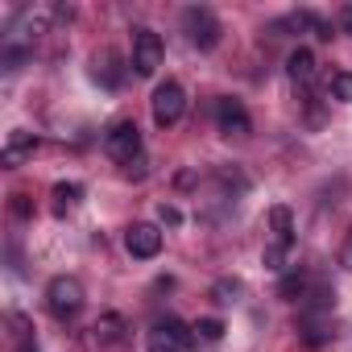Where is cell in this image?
Here are the masks:
<instances>
[{"label": "cell", "instance_id": "5", "mask_svg": "<svg viewBox=\"0 0 352 352\" xmlns=\"http://www.w3.org/2000/svg\"><path fill=\"white\" fill-rule=\"evenodd\" d=\"M162 58H166L162 38H157L153 30H133V71H137L141 79H149V75H157Z\"/></svg>", "mask_w": 352, "mask_h": 352}, {"label": "cell", "instance_id": "8", "mask_svg": "<svg viewBox=\"0 0 352 352\" xmlns=\"http://www.w3.org/2000/svg\"><path fill=\"white\" fill-rule=\"evenodd\" d=\"M216 129L224 137H249V112H245V104L232 100V96L216 100Z\"/></svg>", "mask_w": 352, "mask_h": 352}, {"label": "cell", "instance_id": "4", "mask_svg": "<svg viewBox=\"0 0 352 352\" xmlns=\"http://www.w3.org/2000/svg\"><path fill=\"white\" fill-rule=\"evenodd\" d=\"M195 344V327L183 319H157L149 331V352H187Z\"/></svg>", "mask_w": 352, "mask_h": 352}, {"label": "cell", "instance_id": "20", "mask_svg": "<svg viewBox=\"0 0 352 352\" xmlns=\"http://www.w3.org/2000/svg\"><path fill=\"white\" fill-rule=\"evenodd\" d=\"M13 212H17V216H30V204H25V195H13Z\"/></svg>", "mask_w": 352, "mask_h": 352}, {"label": "cell", "instance_id": "15", "mask_svg": "<svg viewBox=\"0 0 352 352\" xmlns=\"http://www.w3.org/2000/svg\"><path fill=\"white\" fill-rule=\"evenodd\" d=\"M278 294H282V298H302V294H307V274H302V270H290V274H282V286H278Z\"/></svg>", "mask_w": 352, "mask_h": 352}, {"label": "cell", "instance_id": "18", "mask_svg": "<svg viewBox=\"0 0 352 352\" xmlns=\"http://www.w3.org/2000/svg\"><path fill=\"white\" fill-rule=\"evenodd\" d=\"M157 216H162V224H170V228H174V224H183V212H179V208H170V204H162Z\"/></svg>", "mask_w": 352, "mask_h": 352}, {"label": "cell", "instance_id": "16", "mask_svg": "<svg viewBox=\"0 0 352 352\" xmlns=\"http://www.w3.org/2000/svg\"><path fill=\"white\" fill-rule=\"evenodd\" d=\"M195 340L220 344V340H224V319H199V323H195Z\"/></svg>", "mask_w": 352, "mask_h": 352}, {"label": "cell", "instance_id": "13", "mask_svg": "<svg viewBox=\"0 0 352 352\" xmlns=\"http://www.w3.org/2000/svg\"><path fill=\"white\" fill-rule=\"evenodd\" d=\"M79 195H83L79 183H54V191H50V199H54V216H67V212L79 204Z\"/></svg>", "mask_w": 352, "mask_h": 352}, {"label": "cell", "instance_id": "7", "mask_svg": "<svg viewBox=\"0 0 352 352\" xmlns=\"http://www.w3.org/2000/svg\"><path fill=\"white\" fill-rule=\"evenodd\" d=\"M91 331H96L100 352H124V344H129V323H124V315H116V311L100 315Z\"/></svg>", "mask_w": 352, "mask_h": 352}, {"label": "cell", "instance_id": "11", "mask_svg": "<svg viewBox=\"0 0 352 352\" xmlns=\"http://www.w3.org/2000/svg\"><path fill=\"white\" fill-rule=\"evenodd\" d=\"M315 54L307 50V46H298V50H290V58H286V75L298 83V87H311V79H315Z\"/></svg>", "mask_w": 352, "mask_h": 352}, {"label": "cell", "instance_id": "1", "mask_svg": "<svg viewBox=\"0 0 352 352\" xmlns=\"http://www.w3.org/2000/svg\"><path fill=\"white\" fill-rule=\"evenodd\" d=\"M46 307L54 319H75L83 311V282L71 278V274H58L50 286H46Z\"/></svg>", "mask_w": 352, "mask_h": 352}, {"label": "cell", "instance_id": "22", "mask_svg": "<svg viewBox=\"0 0 352 352\" xmlns=\"http://www.w3.org/2000/svg\"><path fill=\"white\" fill-rule=\"evenodd\" d=\"M21 352H34V348H21Z\"/></svg>", "mask_w": 352, "mask_h": 352}, {"label": "cell", "instance_id": "14", "mask_svg": "<svg viewBox=\"0 0 352 352\" xmlns=\"http://www.w3.org/2000/svg\"><path fill=\"white\" fill-rule=\"evenodd\" d=\"M290 253H294V249H282V245H265L261 261H265V270H274V274H286V270H290Z\"/></svg>", "mask_w": 352, "mask_h": 352}, {"label": "cell", "instance_id": "9", "mask_svg": "<svg viewBox=\"0 0 352 352\" xmlns=\"http://www.w3.org/2000/svg\"><path fill=\"white\" fill-rule=\"evenodd\" d=\"M124 249H129L137 261H149V257L162 253V232H157L153 224H133V228L124 232Z\"/></svg>", "mask_w": 352, "mask_h": 352}, {"label": "cell", "instance_id": "17", "mask_svg": "<svg viewBox=\"0 0 352 352\" xmlns=\"http://www.w3.org/2000/svg\"><path fill=\"white\" fill-rule=\"evenodd\" d=\"M331 96L344 100V104H352V75H348V71H336V75H331Z\"/></svg>", "mask_w": 352, "mask_h": 352}, {"label": "cell", "instance_id": "12", "mask_svg": "<svg viewBox=\"0 0 352 352\" xmlns=\"http://www.w3.org/2000/svg\"><path fill=\"white\" fill-rule=\"evenodd\" d=\"M270 228H274V245H282V249H294V216H290V208H270Z\"/></svg>", "mask_w": 352, "mask_h": 352}, {"label": "cell", "instance_id": "3", "mask_svg": "<svg viewBox=\"0 0 352 352\" xmlns=\"http://www.w3.org/2000/svg\"><path fill=\"white\" fill-rule=\"evenodd\" d=\"M104 153H108L112 162H120V166L141 162V129H137L133 120H116V124L108 129V137H104Z\"/></svg>", "mask_w": 352, "mask_h": 352}, {"label": "cell", "instance_id": "21", "mask_svg": "<svg viewBox=\"0 0 352 352\" xmlns=\"http://www.w3.org/2000/svg\"><path fill=\"white\" fill-rule=\"evenodd\" d=\"M344 261L352 265V228H348V245H344Z\"/></svg>", "mask_w": 352, "mask_h": 352}, {"label": "cell", "instance_id": "6", "mask_svg": "<svg viewBox=\"0 0 352 352\" xmlns=\"http://www.w3.org/2000/svg\"><path fill=\"white\" fill-rule=\"evenodd\" d=\"M183 30H187L191 46H199V50H216L220 46V34H224L212 9H187L183 13Z\"/></svg>", "mask_w": 352, "mask_h": 352}, {"label": "cell", "instance_id": "19", "mask_svg": "<svg viewBox=\"0 0 352 352\" xmlns=\"http://www.w3.org/2000/svg\"><path fill=\"white\" fill-rule=\"evenodd\" d=\"M340 30H344V34H352V5H344V9H340Z\"/></svg>", "mask_w": 352, "mask_h": 352}, {"label": "cell", "instance_id": "2", "mask_svg": "<svg viewBox=\"0 0 352 352\" xmlns=\"http://www.w3.org/2000/svg\"><path fill=\"white\" fill-rule=\"evenodd\" d=\"M149 108H153V124H157V129L179 124V120H183V112H187V91H183V83H174V79L157 83V87H153Z\"/></svg>", "mask_w": 352, "mask_h": 352}, {"label": "cell", "instance_id": "10", "mask_svg": "<svg viewBox=\"0 0 352 352\" xmlns=\"http://www.w3.org/2000/svg\"><path fill=\"white\" fill-rule=\"evenodd\" d=\"M34 149H38V137L17 129V133H9V145H5V153H0V162H5V166H21L25 157H34Z\"/></svg>", "mask_w": 352, "mask_h": 352}]
</instances>
